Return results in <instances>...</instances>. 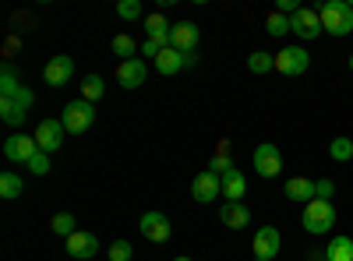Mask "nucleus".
Instances as JSON below:
<instances>
[{
    "instance_id": "7ed1b4c3",
    "label": "nucleus",
    "mask_w": 353,
    "mask_h": 261,
    "mask_svg": "<svg viewBox=\"0 0 353 261\" xmlns=\"http://www.w3.org/2000/svg\"><path fill=\"white\" fill-rule=\"evenodd\" d=\"M61 124H64L68 134H85L88 127L96 124V106H92V103H85V99H71V103L64 106Z\"/></svg>"
},
{
    "instance_id": "423d86ee",
    "label": "nucleus",
    "mask_w": 353,
    "mask_h": 261,
    "mask_svg": "<svg viewBox=\"0 0 353 261\" xmlns=\"http://www.w3.org/2000/svg\"><path fill=\"white\" fill-rule=\"evenodd\" d=\"M290 32L297 36L301 43H307V39H318L325 28H321V18H318V11L314 8H301L297 14L290 18Z\"/></svg>"
},
{
    "instance_id": "dca6fc26",
    "label": "nucleus",
    "mask_w": 353,
    "mask_h": 261,
    "mask_svg": "<svg viewBox=\"0 0 353 261\" xmlns=\"http://www.w3.org/2000/svg\"><path fill=\"white\" fill-rule=\"evenodd\" d=\"M283 194H286L290 201H301V205H307V201H314V198H318V180H307V177H290V180H286V187H283Z\"/></svg>"
},
{
    "instance_id": "b1692460",
    "label": "nucleus",
    "mask_w": 353,
    "mask_h": 261,
    "mask_svg": "<svg viewBox=\"0 0 353 261\" xmlns=\"http://www.w3.org/2000/svg\"><path fill=\"white\" fill-rule=\"evenodd\" d=\"M248 71H251V74H269V71H276V56L265 53V50L251 53V56H248Z\"/></svg>"
},
{
    "instance_id": "5701e85b",
    "label": "nucleus",
    "mask_w": 353,
    "mask_h": 261,
    "mask_svg": "<svg viewBox=\"0 0 353 261\" xmlns=\"http://www.w3.org/2000/svg\"><path fill=\"white\" fill-rule=\"evenodd\" d=\"M21 191H25V184H21V177L18 173H0V198H8V201H14V198H21Z\"/></svg>"
},
{
    "instance_id": "f3484780",
    "label": "nucleus",
    "mask_w": 353,
    "mask_h": 261,
    "mask_svg": "<svg viewBox=\"0 0 353 261\" xmlns=\"http://www.w3.org/2000/svg\"><path fill=\"white\" fill-rule=\"evenodd\" d=\"M219 219H223L226 229H244V226H251V209L244 201H226L219 209Z\"/></svg>"
},
{
    "instance_id": "473e14b6",
    "label": "nucleus",
    "mask_w": 353,
    "mask_h": 261,
    "mask_svg": "<svg viewBox=\"0 0 353 261\" xmlns=\"http://www.w3.org/2000/svg\"><path fill=\"white\" fill-rule=\"evenodd\" d=\"M209 169L216 173V177H226V173H233V159H230V152H216L212 163H209Z\"/></svg>"
},
{
    "instance_id": "393cba45",
    "label": "nucleus",
    "mask_w": 353,
    "mask_h": 261,
    "mask_svg": "<svg viewBox=\"0 0 353 261\" xmlns=\"http://www.w3.org/2000/svg\"><path fill=\"white\" fill-rule=\"evenodd\" d=\"M50 229H53L57 237H64V240H68V237H74V233H78V219H74L71 212H61V216H53Z\"/></svg>"
},
{
    "instance_id": "1a4fd4ad",
    "label": "nucleus",
    "mask_w": 353,
    "mask_h": 261,
    "mask_svg": "<svg viewBox=\"0 0 353 261\" xmlns=\"http://www.w3.org/2000/svg\"><path fill=\"white\" fill-rule=\"evenodd\" d=\"M138 229H141V237L152 240V244H166L170 233H173V226H170V219L163 212H145L141 222H138Z\"/></svg>"
},
{
    "instance_id": "4c0bfd02",
    "label": "nucleus",
    "mask_w": 353,
    "mask_h": 261,
    "mask_svg": "<svg viewBox=\"0 0 353 261\" xmlns=\"http://www.w3.org/2000/svg\"><path fill=\"white\" fill-rule=\"evenodd\" d=\"M173 261H191V258H173Z\"/></svg>"
},
{
    "instance_id": "4468645a",
    "label": "nucleus",
    "mask_w": 353,
    "mask_h": 261,
    "mask_svg": "<svg viewBox=\"0 0 353 261\" xmlns=\"http://www.w3.org/2000/svg\"><path fill=\"white\" fill-rule=\"evenodd\" d=\"M68 254L78 258V261H88L92 254H99V237H96V233H85V229H78L74 237H68Z\"/></svg>"
},
{
    "instance_id": "7c9ffc66",
    "label": "nucleus",
    "mask_w": 353,
    "mask_h": 261,
    "mask_svg": "<svg viewBox=\"0 0 353 261\" xmlns=\"http://www.w3.org/2000/svg\"><path fill=\"white\" fill-rule=\"evenodd\" d=\"M265 32H269V36H286L290 32V18L279 14V11H272L269 21H265Z\"/></svg>"
},
{
    "instance_id": "2eb2a0df",
    "label": "nucleus",
    "mask_w": 353,
    "mask_h": 261,
    "mask_svg": "<svg viewBox=\"0 0 353 261\" xmlns=\"http://www.w3.org/2000/svg\"><path fill=\"white\" fill-rule=\"evenodd\" d=\"M170 46H173V50H181V53H194V46H198V25H194V21H181V25H173V32H170Z\"/></svg>"
},
{
    "instance_id": "a211bd4d",
    "label": "nucleus",
    "mask_w": 353,
    "mask_h": 261,
    "mask_svg": "<svg viewBox=\"0 0 353 261\" xmlns=\"http://www.w3.org/2000/svg\"><path fill=\"white\" fill-rule=\"evenodd\" d=\"M156 71L159 74H176V71H184L188 67V53H181V50H173V46H166L159 56H156Z\"/></svg>"
},
{
    "instance_id": "2f4dec72",
    "label": "nucleus",
    "mask_w": 353,
    "mask_h": 261,
    "mask_svg": "<svg viewBox=\"0 0 353 261\" xmlns=\"http://www.w3.org/2000/svg\"><path fill=\"white\" fill-rule=\"evenodd\" d=\"M117 14H121L124 21H138L141 18V0H121V4H117Z\"/></svg>"
},
{
    "instance_id": "f8f14e48",
    "label": "nucleus",
    "mask_w": 353,
    "mask_h": 261,
    "mask_svg": "<svg viewBox=\"0 0 353 261\" xmlns=\"http://www.w3.org/2000/svg\"><path fill=\"white\" fill-rule=\"evenodd\" d=\"M71 74H74V61H71V56H50V64L43 67V78H46L50 89H61V85H68Z\"/></svg>"
},
{
    "instance_id": "bb28decb",
    "label": "nucleus",
    "mask_w": 353,
    "mask_h": 261,
    "mask_svg": "<svg viewBox=\"0 0 353 261\" xmlns=\"http://www.w3.org/2000/svg\"><path fill=\"white\" fill-rule=\"evenodd\" d=\"M329 156L336 159V163H350L353 159V138H332V145H329Z\"/></svg>"
},
{
    "instance_id": "6ab92c4d",
    "label": "nucleus",
    "mask_w": 353,
    "mask_h": 261,
    "mask_svg": "<svg viewBox=\"0 0 353 261\" xmlns=\"http://www.w3.org/2000/svg\"><path fill=\"white\" fill-rule=\"evenodd\" d=\"M145 32H149V39H156L159 46H170V32H173V25H170L163 14H149V18H145Z\"/></svg>"
},
{
    "instance_id": "39448f33",
    "label": "nucleus",
    "mask_w": 353,
    "mask_h": 261,
    "mask_svg": "<svg viewBox=\"0 0 353 261\" xmlns=\"http://www.w3.org/2000/svg\"><path fill=\"white\" fill-rule=\"evenodd\" d=\"M251 163L258 169V177H265V180H272V177H279V173H283V152L276 149V145H269V141L258 145Z\"/></svg>"
},
{
    "instance_id": "58836bf2",
    "label": "nucleus",
    "mask_w": 353,
    "mask_h": 261,
    "mask_svg": "<svg viewBox=\"0 0 353 261\" xmlns=\"http://www.w3.org/2000/svg\"><path fill=\"white\" fill-rule=\"evenodd\" d=\"M350 71H353V53H350Z\"/></svg>"
},
{
    "instance_id": "f257e3e1",
    "label": "nucleus",
    "mask_w": 353,
    "mask_h": 261,
    "mask_svg": "<svg viewBox=\"0 0 353 261\" xmlns=\"http://www.w3.org/2000/svg\"><path fill=\"white\" fill-rule=\"evenodd\" d=\"M318 18H321V28L336 39L353 32V4H346V0H325L318 8Z\"/></svg>"
},
{
    "instance_id": "aec40b11",
    "label": "nucleus",
    "mask_w": 353,
    "mask_h": 261,
    "mask_svg": "<svg viewBox=\"0 0 353 261\" xmlns=\"http://www.w3.org/2000/svg\"><path fill=\"white\" fill-rule=\"evenodd\" d=\"M244 194H248V180H244V173H241V169L226 173V177H223V198H226V201H241Z\"/></svg>"
},
{
    "instance_id": "ddd939ff",
    "label": "nucleus",
    "mask_w": 353,
    "mask_h": 261,
    "mask_svg": "<svg viewBox=\"0 0 353 261\" xmlns=\"http://www.w3.org/2000/svg\"><path fill=\"white\" fill-rule=\"evenodd\" d=\"M145 78H149V67H145L141 56H134V61H121V67H117L121 89H138V85H145Z\"/></svg>"
},
{
    "instance_id": "c9c22d12",
    "label": "nucleus",
    "mask_w": 353,
    "mask_h": 261,
    "mask_svg": "<svg viewBox=\"0 0 353 261\" xmlns=\"http://www.w3.org/2000/svg\"><path fill=\"white\" fill-rule=\"evenodd\" d=\"M276 11L286 14V18H293V14L301 11V4H297V0H276Z\"/></svg>"
},
{
    "instance_id": "c85d7f7f",
    "label": "nucleus",
    "mask_w": 353,
    "mask_h": 261,
    "mask_svg": "<svg viewBox=\"0 0 353 261\" xmlns=\"http://www.w3.org/2000/svg\"><path fill=\"white\" fill-rule=\"evenodd\" d=\"M113 53L124 56V61H134V53H141V46H134L131 36H117V39H113Z\"/></svg>"
},
{
    "instance_id": "a878e982",
    "label": "nucleus",
    "mask_w": 353,
    "mask_h": 261,
    "mask_svg": "<svg viewBox=\"0 0 353 261\" xmlns=\"http://www.w3.org/2000/svg\"><path fill=\"white\" fill-rule=\"evenodd\" d=\"M103 92H106V85H103L99 74H85V78H81V99H85V103H96Z\"/></svg>"
},
{
    "instance_id": "20e7f679",
    "label": "nucleus",
    "mask_w": 353,
    "mask_h": 261,
    "mask_svg": "<svg viewBox=\"0 0 353 261\" xmlns=\"http://www.w3.org/2000/svg\"><path fill=\"white\" fill-rule=\"evenodd\" d=\"M307 67H311V56H307L304 46H283V50L276 53V71L286 74V78H297V74H304Z\"/></svg>"
},
{
    "instance_id": "72a5a7b5",
    "label": "nucleus",
    "mask_w": 353,
    "mask_h": 261,
    "mask_svg": "<svg viewBox=\"0 0 353 261\" xmlns=\"http://www.w3.org/2000/svg\"><path fill=\"white\" fill-rule=\"evenodd\" d=\"M25 166H28V169H32V173H36V177H46V173H50V152H36V156H32V159H28Z\"/></svg>"
},
{
    "instance_id": "f03ea898",
    "label": "nucleus",
    "mask_w": 353,
    "mask_h": 261,
    "mask_svg": "<svg viewBox=\"0 0 353 261\" xmlns=\"http://www.w3.org/2000/svg\"><path fill=\"white\" fill-rule=\"evenodd\" d=\"M332 226H336V205H332V201H321V198L307 201V205H304V229H307V233L321 237V233H329Z\"/></svg>"
},
{
    "instance_id": "9b49d317",
    "label": "nucleus",
    "mask_w": 353,
    "mask_h": 261,
    "mask_svg": "<svg viewBox=\"0 0 353 261\" xmlns=\"http://www.w3.org/2000/svg\"><path fill=\"white\" fill-rule=\"evenodd\" d=\"M36 152H39L36 134H11V138L4 141V156H8L11 163H28Z\"/></svg>"
},
{
    "instance_id": "f704fd0d",
    "label": "nucleus",
    "mask_w": 353,
    "mask_h": 261,
    "mask_svg": "<svg viewBox=\"0 0 353 261\" xmlns=\"http://www.w3.org/2000/svg\"><path fill=\"white\" fill-rule=\"evenodd\" d=\"M166 46H159L156 39H149V36H145V43H141V56H152V61H156V56L163 53Z\"/></svg>"
},
{
    "instance_id": "e433bc0d",
    "label": "nucleus",
    "mask_w": 353,
    "mask_h": 261,
    "mask_svg": "<svg viewBox=\"0 0 353 261\" xmlns=\"http://www.w3.org/2000/svg\"><path fill=\"white\" fill-rule=\"evenodd\" d=\"M332 194H336V184H332V180H318V198H321V201H329Z\"/></svg>"
},
{
    "instance_id": "9d476101",
    "label": "nucleus",
    "mask_w": 353,
    "mask_h": 261,
    "mask_svg": "<svg viewBox=\"0 0 353 261\" xmlns=\"http://www.w3.org/2000/svg\"><path fill=\"white\" fill-rule=\"evenodd\" d=\"M64 124L61 121H39V127H36V145H39V152H57L64 145Z\"/></svg>"
},
{
    "instance_id": "c756f323",
    "label": "nucleus",
    "mask_w": 353,
    "mask_h": 261,
    "mask_svg": "<svg viewBox=\"0 0 353 261\" xmlns=\"http://www.w3.org/2000/svg\"><path fill=\"white\" fill-rule=\"evenodd\" d=\"M106 258H110V261H131V258H134V247H131L128 240H113V244L106 247Z\"/></svg>"
},
{
    "instance_id": "6e6552de",
    "label": "nucleus",
    "mask_w": 353,
    "mask_h": 261,
    "mask_svg": "<svg viewBox=\"0 0 353 261\" xmlns=\"http://www.w3.org/2000/svg\"><path fill=\"white\" fill-rule=\"evenodd\" d=\"M279 247H283V237H279L276 226H261L258 233H254V244H251L254 261H272L279 254Z\"/></svg>"
},
{
    "instance_id": "0eeeda50",
    "label": "nucleus",
    "mask_w": 353,
    "mask_h": 261,
    "mask_svg": "<svg viewBox=\"0 0 353 261\" xmlns=\"http://www.w3.org/2000/svg\"><path fill=\"white\" fill-rule=\"evenodd\" d=\"M191 198L198 201V205H209V201L223 198V177H216L212 169H201L194 184H191Z\"/></svg>"
},
{
    "instance_id": "cd10ccee",
    "label": "nucleus",
    "mask_w": 353,
    "mask_h": 261,
    "mask_svg": "<svg viewBox=\"0 0 353 261\" xmlns=\"http://www.w3.org/2000/svg\"><path fill=\"white\" fill-rule=\"evenodd\" d=\"M18 89H21V81L14 78V71H11V64H8L4 71H0V99H11Z\"/></svg>"
},
{
    "instance_id": "4be33fe9",
    "label": "nucleus",
    "mask_w": 353,
    "mask_h": 261,
    "mask_svg": "<svg viewBox=\"0 0 353 261\" xmlns=\"http://www.w3.org/2000/svg\"><path fill=\"white\" fill-rule=\"evenodd\" d=\"M25 117H28V109H25L21 103H14V99H0V121H4L8 127H18Z\"/></svg>"
},
{
    "instance_id": "412c9836",
    "label": "nucleus",
    "mask_w": 353,
    "mask_h": 261,
    "mask_svg": "<svg viewBox=\"0 0 353 261\" xmlns=\"http://www.w3.org/2000/svg\"><path fill=\"white\" fill-rule=\"evenodd\" d=\"M325 261H353V237H332L325 247Z\"/></svg>"
}]
</instances>
